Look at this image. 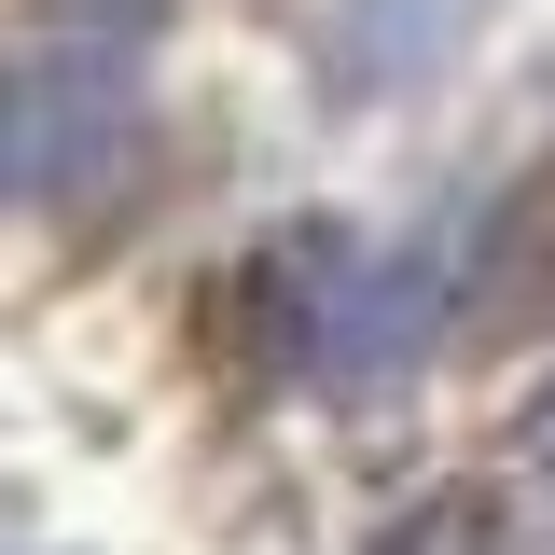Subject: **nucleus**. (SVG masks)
<instances>
[{
    "mask_svg": "<svg viewBox=\"0 0 555 555\" xmlns=\"http://www.w3.org/2000/svg\"><path fill=\"white\" fill-rule=\"evenodd\" d=\"M250 334H264V361L292 389H320V403L403 389L416 361L459 334V250L306 222V236H278L264 278H250Z\"/></svg>",
    "mask_w": 555,
    "mask_h": 555,
    "instance_id": "1",
    "label": "nucleus"
},
{
    "mask_svg": "<svg viewBox=\"0 0 555 555\" xmlns=\"http://www.w3.org/2000/svg\"><path fill=\"white\" fill-rule=\"evenodd\" d=\"M153 42L167 0H28V28L0 42V208H56L126 153Z\"/></svg>",
    "mask_w": 555,
    "mask_h": 555,
    "instance_id": "2",
    "label": "nucleus"
},
{
    "mask_svg": "<svg viewBox=\"0 0 555 555\" xmlns=\"http://www.w3.org/2000/svg\"><path fill=\"white\" fill-rule=\"evenodd\" d=\"M528 320H555V153L486 208L473 264H459V334H528Z\"/></svg>",
    "mask_w": 555,
    "mask_h": 555,
    "instance_id": "3",
    "label": "nucleus"
},
{
    "mask_svg": "<svg viewBox=\"0 0 555 555\" xmlns=\"http://www.w3.org/2000/svg\"><path fill=\"white\" fill-rule=\"evenodd\" d=\"M500 0H334V83L347 98H403L473 42Z\"/></svg>",
    "mask_w": 555,
    "mask_h": 555,
    "instance_id": "4",
    "label": "nucleus"
},
{
    "mask_svg": "<svg viewBox=\"0 0 555 555\" xmlns=\"http://www.w3.org/2000/svg\"><path fill=\"white\" fill-rule=\"evenodd\" d=\"M375 555H500V514H473V500H430V514H403Z\"/></svg>",
    "mask_w": 555,
    "mask_h": 555,
    "instance_id": "5",
    "label": "nucleus"
},
{
    "mask_svg": "<svg viewBox=\"0 0 555 555\" xmlns=\"http://www.w3.org/2000/svg\"><path fill=\"white\" fill-rule=\"evenodd\" d=\"M542 473H555V403H542Z\"/></svg>",
    "mask_w": 555,
    "mask_h": 555,
    "instance_id": "6",
    "label": "nucleus"
}]
</instances>
